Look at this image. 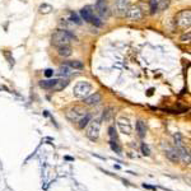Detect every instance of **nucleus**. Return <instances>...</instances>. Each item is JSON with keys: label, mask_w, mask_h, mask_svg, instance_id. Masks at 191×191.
<instances>
[{"label": "nucleus", "mask_w": 191, "mask_h": 191, "mask_svg": "<svg viewBox=\"0 0 191 191\" xmlns=\"http://www.w3.org/2000/svg\"><path fill=\"white\" fill-rule=\"evenodd\" d=\"M92 9H93V8H92L91 5L84 6V8L80 10V16H82L83 19L86 21V22H88V23L93 24V25H95V27H101V25H102L101 19L97 16H95L94 12Z\"/></svg>", "instance_id": "2"}, {"label": "nucleus", "mask_w": 191, "mask_h": 191, "mask_svg": "<svg viewBox=\"0 0 191 191\" xmlns=\"http://www.w3.org/2000/svg\"><path fill=\"white\" fill-rule=\"evenodd\" d=\"M130 6V0H115V12L117 16L124 17Z\"/></svg>", "instance_id": "9"}, {"label": "nucleus", "mask_w": 191, "mask_h": 191, "mask_svg": "<svg viewBox=\"0 0 191 191\" xmlns=\"http://www.w3.org/2000/svg\"><path fill=\"white\" fill-rule=\"evenodd\" d=\"M86 115H87L86 110L82 108V107H78V106L71 107L70 110H68V112H66V117L71 121V122H78V121Z\"/></svg>", "instance_id": "6"}, {"label": "nucleus", "mask_w": 191, "mask_h": 191, "mask_svg": "<svg viewBox=\"0 0 191 191\" xmlns=\"http://www.w3.org/2000/svg\"><path fill=\"white\" fill-rule=\"evenodd\" d=\"M125 17H126L127 19H130V21H135V22H137V21L143 19L144 13H143V10H141V8L139 5H131V6H129V9H127Z\"/></svg>", "instance_id": "7"}, {"label": "nucleus", "mask_w": 191, "mask_h": 191, "mask_svg": "<svg viewBox=\"0 0 191 191\" xmlns=\"http://www.w3.org/2000/svg\"><path fill=\"white\" fill-rule=\"evenodd\" d=\"M69 84V80L68 79H56V82H55L52 89L54 91H62L65 87H66Z\"/></svg>", "instance_id": "13"}, {"label": "nucleus", "mask_w": 191, "mask_h": 191, "mask_svg": "<svg viewBox=\"0 0 191 191\" xmlns=\"http://www.w3.org/2000/svg\"><path fill=\"white\" fill-rule=\"evenodd\" d=\"M170 5V0H150V14H156L158 12H163Z\"/></svg>", "instance_id": "8"}, {"label": "nucleus", "mask_w": 191, "mask_h": 191, "mask_svg": "<svg viewBox=\"0 0 191 191\" xmlns=\"http://www.w3.org/2000/svg\"><path fill=\"white\" fill-rule=\"evenodd\" d=\"M100 127H101V122L100 120H91L88 122V127H87V137L91 139V140H95L100 137Z\"/></svg>", "instance_id": "5"}, {"label": "nucleus", "mask_w": 191, "mask_h": 191, "mask_svg": "<svg viewBox=\"0 0 191 191\" xmlns=\"http://www.w3.org/2000/svg\"><path fill=\"white\" fill-rule=\"evenodd\" d=\"M181 41H182V42L190 41V33H187V36H182V37H181Z\"/></svg>", "instance_id": "25"}, {"label": "nucleus", "mask_w": 191, "mask_h": 191, "mask_svg": "<svg viewBox=\"0 0 191 191\" xmlns=\"http://www.w3.org/2000/svg\"><path fill=\"white\" fill-rule=\"evenodd\" d=\"M91 91H92V86L84 80V82H78L75 84L74 89H73V93L78 98H86L87 95H89Z\"/></svg>", "instance_id": "4"}, {"label": "nucleus", "mask_w": 191, "mask_h": 191, "mask_svg": "<svg viewBox=\"0 0 191 191\" xmlns=\"http://www.w3.org/2000/svg\"><path fill=\"white\" fill-rule=\"evenodd\" d=\"M57 54L62 57H68L71 55V47L70 46H60L57 47Z\"/></svg>", "instance_id": "14"}, {"label": "nucleus", "mask_w": 191, "mask_h": 191, "mask_svg": "<svg viewBox=\"0 0 191 191\" xmlns=\"http://www.w3.org/2000/svg\"><path fill=\"white\" fill-rule=\"evenodd\" d=\"M175 23L178 28L181 29H186V28H190V24H191V12L189 9L187 10H181L177 16L175 18Z\"/></svg>", "instance_id": "3"}, {"label": "nucleus", "mask_w": 191, "mask_h": 191, "mask_svg": "<svg viewBox=\"0 0 191 191\" xmlns=\"http://www.w3.org/2000/svg\"><path fill=\"white\" fill-rule=\"evenodd\" d=\"M5 56H6V59H8V60H9V62H10V64H14V59H12V57H10V55H9V52H6V51H5Z\"/></svg>", "instance_id": "24"}, {"label": "nucleus", "mask_w": 191, "mask_h": 191, "mask_svg": "<svg viewBox=\"0 0 191 191\" xmlns=\"http://www.w3.org/2000/svg\"><path fill=\"white\" fill-rule=\"evenodd\" d=\"M101 102V95L100 93H94L92 95H87L84 98V103L88 105V106H94V105H98Z\"/></svg>", "instance_id": "12"}, {"label": "nucleus", "mask_w": 191, "mask_h": 191, "mask_svg": "<svg viewBox=\"0 0 191 191\" xmlns=\"http://www.w3.org/2000/svg\"><path fill=\"white\" fill-rule=\"evenodd\" d=\"M89 121H91V115H88V113H87L86 116H83L82 119H80V120L78 121V127H80V129H83L84 126H87Z\"/></svg>", "instance_id": "19"}, {"label": "nucleus", "mask_w": 191, "mask_h": 191, "mask_svg": "<svg viewBox=\"0 0 191 191\" xmlns=\"http://www.w3.org/2000/svg\"><path fill=\"white\" fill-rule=\"evenodd\" d=\"M95 9H97L100 17H102V18H107L110 16V10H108L107 1H106V0H97V1H95Z\"/></svg>", "instance_id": "11"}, {"label": "nucleus", "mask_w": 191, "mask_h": 191, "mask_svg": "<svg viewBox=\"0 0 191 191\" xmlns=\"http://www.w3.org/2000/svg\"><path fill=\"white\" fill-rule=\"evenodd\" d=\"M117 126H119V129L122 134L129 135V134H131V131H133V126H131V122L127 117H120V119L117 120Z\"/></svg>", "instance_id": "10"}, {"label": "nucleus", "mask_w": 191, "mask_h": 191, "mask_svg": "<svg viewBox=\"0 0 191 191\" xmlns=\"http://www.w3.org/2000/svg\"><path fill=\"white\" fill-rule=\"evenodd\" d=\"M137 130H138V133H139V135L143 138L145 135V125H144V122L143 121H138L137 122Z\"/></svg>", "instance_id": "21"}, {"label": "nucleus", "mask_w": 191, "mask_h": 191, "mask_svg": "<svg viewBox=\"0 0 191 191\" xmlns=\"http://www.w3.org/2000/svg\"><path fill=\"white\" fill-rule=\"evenodd\" d=\"M73 70L74 69H71V68H69L68 65H62V66H60V69H59V75H61V76H68V75H70Z\"/></svg>", "instance_id": "17"}, {"label": "nucleus", "mask_w": 191, "mask_h": 191, "mask_svg": "<svg viewBox=\"0 0 191 191\" xmlns=\"http://www.w3.org/2000/svg\"><path fill=\"white\" fill-rule=\"evenodd\" d=\"M141 149H143V154H145V156H149V148L145 144L141 146Z\"/></svg>", "instance_id": "23"}, {"label": "nucleus", "mask_w": 191, "mask_h": 191, "mask_svg": "<svg viewBox=\"0 0 191 191\" xmlns=\"http://www.w3.org/2000/svg\"><path fill=\"white\" fill-rule=\"evenodd\" d=\"M45 75L47 76V78L52 76L54 75V70H52V69H46V70H45Z\"/></svg>", "instance_id": "22"}, {"label": "nucleus", "mask_w": 191, "mask_h": 191, "mask_svg": "<svg viewBox=\"0 0 191 191\" xmlns=\"http://www.w3.org/2000/svg\"><path fill=\"white\" fill-rule=\"evenodd\" d=\"M65 65H68L69 68L71 69H76V70H82V69L84 68V65L82 64V61H78V60H74V61H66L65 62Z\"/></svg>", "instance_id": "15"}, {"label": "nucleus", "mask_w": 191, "mask_h": 191, "mask_svg": "<svg viewBox=\"0 0 191 191\" xmlns=\"http://www.w3.org/2000/svg\"><path fill=\"white\" fill-rule=\"evenodd\" d=\"M167 157L170 158V159L172 161H178L180 159V153H178V150L177 149H173V150H168L167 152Z\"/></svg>", "instance_id": "20"}, {"label": "nucleus", "mask_w": 191, "mask_h": 191, "mask_svg": "<svg viewBox=\"0 0 191 191\" xmlns=\"http://www.w3.org/2000/svg\"><path fill=\"white\" fill-rule=\"evenodd\" d=\"M52 10H54L52 5L47 4V3H43V4H41V5H40V8H38V12L41 14H50Z\"/></svg>", "instance_id": "16"}, {"label": "nucleus", "mask_w": 191, "mask_h": 191, "mask_svg": "<svg viewBox=\"0 0 191 191\" xmlns=\"http://www.w3.org/2000/svg\"><path fill=\"white\" fill-rule=\"evenodd\" d=\"M51 40H52V45H55L56 47H60V46H69L70 42L75 41L76 37L74 36V33H71L68 29H57L52 35Z\"/></svg>", "instance_id": "1"}, {"label": "nucleus", "mask_w": 191, "mask_h": 191, "mask_svg": "<svg viewBox=\"0 0 191 191\" xmlns=\"http://www.w3.org/2000/svg\"><path fill=\"white\" fill-rule=\"evenodd\" d=\"M56 82V79H49V80H42V82H40V86L42 88H46V89H52L54 84Z\"/></svg>", "instance_id": "18"}]
</instances>
